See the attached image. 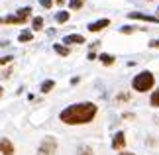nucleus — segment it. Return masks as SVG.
Returning a JSON list of instances; mask_svg holds the SVG:
<instances>
[{
	"label": "nucleus",
	"instance_id": "nucleus-1",
	"mask_svg": "<svg viewBox=\"0 0 159 155\" xmlns=\"http://www.w3.org/2000/svg\"><path fill=\"white\" fill-rule=\"evenodd\" d=\"M96 114H98V106L94 102H77L61 110L59 120L67 126H84L93 122Z\"/></svg>",
	"mask_w": 159,
	"mask_h": 155
},
{
	"label": "nucleus",
	"instance_id": "nucleus-2",
	"mask_svg": "<svg viewBox=\"0 0 159 155\" xmlns=\"http://www.w3.org/2000/svg\"><path fill=\"white\" fill-rule=\"evenodd\" d=\"M153 84H155V77L151 71H142L132 79V89L136 92H148L153 89Z\"/></svg>",
	"mask_w": 159,
	"mask_h": 155
},
{
	"label": "nucleus",
	"instance_id": "nucleus-3",
	"mask_svg": "<svg viewBox=\"0 0 159 155\" xmlns=\"http://www.w3.org/2000/svg\"><path fill=\"white\" fill-rule=\"evenodd\" d=\"M55 153H57V139L47 135L38 145V155H55Z\"/></svg>",
	"mask_w": 159,
	"mask_h": 155
},
{
	"label": "nucleus",
	"instance_id": "nucleus-4",
	"mask_svg": "<svg viewBox=\"0 0 159 155\" xmlns=\"http://www.w3.org/2000/svg\"><path fill=\"white\" fill-rule=\"evenodd\" d=\"M126 147V134L124 132H116L112 138V149L114 151H124Z\"/></svg>",
	"mask_w": 159,
	"mask_h": 155
},
{
	"label": "nucleus",
	"instance_id": "nucleus-5",
	"mask_svg": "<svg viewBox=\"0 0 159 155\" xmlns=\"http://www.w3.org/2000/svg\"><path fill=\"white\" fill-rule=\"evenodd\" d=\"M110 26V20L108 18H102V20H96V22H90L89 24V32H93V34H96V32H102L104 28H108Z\"/></svg>",
	"mask_w": 159,
	"mask_h": 155
},
{
	"label": "nucleus",
	"instance_id": "nucleus-6",
	"mask_svg": "<svg viewBox=\"0 0 159 155\" xmlns=\"http://www.w3.org/2000/svg\"><path fill=\"white\" fill-rule=\"evenodd\" d=\"M16 149H14V144L8 139V138H2L0 139V155H14Z\"/></svg>",
	"mask_w": 159,
	"mask_h": 155
},
{
	"label": "nucleus",
	"instance_id": "nucleus-7",
	"mask_svg": "<svg viewBox=\"0 0 159 155\" xmlns=\"http://www.w3.org/2000/svg\"><path fill=\"white\" fill-rule=\"evenodd\" d=\"M128 18L132 20H143V22H151V24H159V18L157 16H148V14H139V12H130Z\"/></svg>",
	"mask_w": 159,
	"mask_h": 155
},
{
	"label": "nucleus",
	"instance_id": "nucleus-8",
	"mask_svg": "<svg viewBox=\"0 0 159 155\" xmlns=\"http://www.w3.org/2000/svg\"><path fill=\"white\" fill-rule=\"evenodd\" d=\"M63 43L65 45H69V43H77V45H81V43H84V38L81 34H69L63 38Z\"/></svg>",
	"mask_w": 159,
	"mask_h": 155
},
{
	"label": "nucleus",
	"instance_id": "nucleus-9",
	"mask_svg": "<svg viewBox=\"0 0 159 155\" xmlns=\"http://www.w3.org/2000/svg\"><path fill=\"white\" fill-rule=\"evenodd\" d=\"M53 89H55V80H51V79L43 80V83H41V86H39V90L43 92V94H47V92H51Z\"/></svg>",
	"mask_w": 159,
	"mask_h": 155
},
{
	"label": "nucleus",
	"instance_id": "nucleus-10",
	"mask_svg": "<svg viewBox=\"0 0 159 155\" xmlns=\"http://www.w3.org/2000/svg\"><path fill=\"white\" fill-rule=\"evenodd\" d=\"M26 20H22L20 16H6V18H0V24H24Z\"/></svg>",
	"mask_w": 159,
	"mask_h": 155
},
{
	"label": "nucleus",
	"instance_id": "nucleus-11",
	"mask_svg": "<svg viewBox=\"0 0 159 155\" xmlns=\"http://www.w3.org/2000/svg\"><path fill=\"white\" fill-rule=\"evenodd\" d=\"M98 59H100L102 65H114V61H116V57H114V55H110V53H100Z\"/></svg>",
	"mask_w": 159,
	"mask_h": 155
},
{
	"label": "nucleus",
	"instance_id": "nucleus-12",
	"mask_svg": "<svg viewBox=\"0 0 159 155\" xmlns=\"http://www.w3.org/2000/svg\"><path fill=\"white\" fill-rule=\"evenodd\" d=\"M53 51H55V53H59V55H63V57H67V55L71 53V49L67 47V45H61V43H55V45H53Z\"/></svg>",
	"mask_w": 159,
	"mask_h": 155
},
{
	"label": "nucleus",
	"instance_id": "nucleus-13",
	"mask_svg": "<svg viewBox=\"0 0 159 155\" xmlns=\"http://www.w3.org/2000/svg\"><path fill=\"white\" fill-rule=\"evenodd\" d=\"M18 39H20L22 43H26V41H32V39H34V34L30 32V30H24V32H20V35H18Z\"/></svg>",
	"mask_w": 159,
	"mask_h": 155
},
{
	"label": "nucleus",
	"instance_id": "nucleus-14",
	"mask_svg": "<svg viewBox=\"0 0 159 155\" xmlns=\"http://www.w3.org/2000/svg\"><path fill=\"white\" fill-rule=\"evenodd\" d=\"M67 20H69V12L61 10V12H57V14H55V22H57V24H65Z\"/></svg>",
	"mask_w": 159,
	"mask_h": 155
},
{
	"label": "nucleus",
	"instance_id": "nucleus-15",
	"mask_svg": "<svg viewBox=\"0 0 159 155\" xmlns=\"http://www.w3.org/2000/svg\"><path fill=\"white\" fill-rule=\"evenodd\" d=\"M149 104H151L153 108H157V106H159V86H157L153 92H151V96H149Z\"/></svg>",
	"mask_w": 159,
	"mask_h": 155
},
{
	"label": "nucleus",
	"instance_id": "nucleus-16",
	"mask_svg": "<svg viewBox=\"0 0 159 155\" xmlns=\"http://www.w3.org/2000/svg\"><path fill=\"white\" fill-rule=\"evenodd\" d=\"M32 28L35 30V32H39V30H43V18H34L32 20Z\"/></svg>",
	"mask_w": 159,
	"mask_h": 155
},
{
	"label": "nucleus",
	"instance_id": "nucleus-17",
	"mask_svg": "<svg viewBox=\"0 0 159 155\" xmlns=\"http://www.w3.org/2000/svg\"><path fill=\"white\" fill-rule=\"evenodd\" d=\"M77 155H94V151H93V147H90V145H81L77 149Z\"/></svg>",
	"mask_w": 159,
	"mask_h": 155
},
{
	"label": "nucleus",
	"instance_id": "nucleus-18",
	"mask_svg": "<svg viewBox=\"0 0 159 155\" xmlns=\"http://www.w3.org/2000/svg\"><path fill=\"white\" fill-rule=\"evenodd\" d=\"M30 14H32V8H30V6H26V8H20V10H18V14H16V16H20L22 20H28Z\"/></svg>",
	"mask_w": 159,
	"mask_h": 155
},
{
	"label": "nucleus",
	"instance_id": "nucleus-19",
	"mask_svg": "<svg viewBox=\"0 0 159 155\" xmlns=\"http://www.w3.org/2000/svg\"><path fill=\"white\" fill-rule=\"evenodd\" d=\"M83 4H84V0H69V8H71V10L83 8Z\"/></svg>",
	"mask_w": 159,
	"mask_h": 155
},
{
	"label": "nucleus",
	"instance_id": "nucleus-20",
	"mask_svg": "<svg viewBox=\"0 0 159 155\" xmlns=\"http://www.w3.org/2000/svg\"><path fill=\"white\" fill-rule=\"evenodd\" d=\"M12 55H6V57H0V65H8V63H12Z\"/></svg>",
	"mask_w": 159,
	"mask_h": 155
},
{
	"label": "nucleus",
	"instance_id": "nucleus-21",
	"mask_svg": "<svg viewBox=\"0 0 159 155\" xmlns=\"http://www.w3.org/2000/svg\"><path fill=\"white\" fill-rule=\"evenodd\" d=\"M148 45H149L151 49H159V39H151V41L148 43Z\"/></svg>",
	"mask_w": 159,
	"mask_h": 155
},
{
	"label": "nucleus",
	"instance_id": "nucleus-22",
	"mask_svg": "<svg viewBox=\"0 0 159 155\" xmlns=\"http://www.w3.org/2000/svg\"><path fill=\"white\" fill-rule=\"evenodd\" d=\"M41 6H43V8H51V6H53V0H41Z\"/></svg>",
	"mask_w": 159,
	"mask_h": 155
},
{
	"label": "nucleus",
	"instance_id": "nucleus-23",
	"mask_svg": "<svg viewBox=\"0 0 159 155\" xmlns=\"http://www.w3.org/2000/svg\"><path fill=\"white\" fill-rule=\"evenodd\" d=\"M120 32H122V34H132V32H134V28H132V26H124V28L120 30Z\"/></svg>",
	"mask_w": 159,
	"mask_h": 155
},
{
	"label": "nucleus",
	"instance_id": "nucleus-24",
	"mask_svg": "<svg viewBox=\"0 0 159 155\" xmlns=\"http://www.w3.org/2000/svg\"><path fill=\"white\" fill-rule=\"evenodd\" d=\"M94 59H98V57H96L94 51H90V53H89V61H94Z\"/></svg>",
	"mask_w": 159,
	"mask_h": 155
},
{
	"label": "nucleus",
	"instance_id": "nucleus-25",
	"mask_svg": "<svg viewBox=\"0 0 159 155\" xmlns=\"http://www.w3.org/2000/svg\"><path fill=\"white\" fill-rule=\"evenodd\" d=\"M128 98H130V94H120L118 100H128Z\"/></svg>",
	"mask_w": 159,
	"mask_h": 155
},
{
	"label": "nucleus",
	"instance_id": "nucleus-26",
	"mask_svg": "<svg viewBox=\"0 0 159 155\" xmlns=\"http://www.w3.org/2000/svg\"><path fill=\"white\" fill-rule=\"evenodd\" d=\"M118 155H136V153H130V151H122V153H118Z\"/></svg>",
	"mask_w": 159,
	"mask_h": 155
},
{
	"label": "nucleus",
	"instance_id": "nucleus-27",
	"mask_svg": "<svg viewBox=\"0 0 159 155\" xmlns=\"http://www.w3.org/2000/svg\"><path fill=\"white\" fill-rule=\"evenodd\" d=\"M55 2H57V4H65V0H55Z\"/></svg>",
	"mask_w": 159,
	"mask_h": 155
},
{
	"label": "nucleus",
	"instance_id": "nucleus-28",
	"mask_svg": "<svg viewBox=\"0 0 159 155\" xmlns=\"http://www.w3.org/2000/svg\"><path fill=\"white\" fill-rule=\"evenodd\" d=\"M2 90H4V89H2V86H0V96H2Z\"/></svg>",
	"mask_w": 159,
	"mask_h": 155
}]
</instances>
